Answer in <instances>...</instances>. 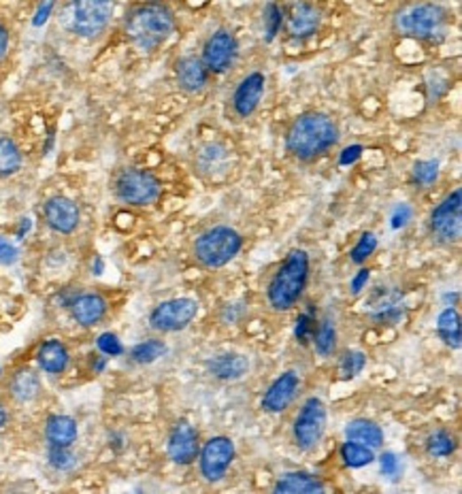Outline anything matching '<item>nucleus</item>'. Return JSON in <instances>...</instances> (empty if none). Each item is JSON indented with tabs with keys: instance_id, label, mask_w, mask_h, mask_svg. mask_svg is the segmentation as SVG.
<instances>
[{
	"instance_id": "obj_1",
	"label": "nucleus",
	"mask_w": 462,
	"mask_h": 494,
	"mask_svg": "<svg viewBox=\"0 0 462 494\" xmlns=\"http://www.w3.org/2000/svg\"><path fill=\"white\" fill-rule=\"evenodd\" d=\"M341 139L337 122L322 111H305L296 115L286 130V152L299 162H316Z\"/></svg>"
},
{
	"instance_id": "obj_2",
	"label": "nucleus",
	"mask_w": 462,
	"mask_h": 494,
	"mask_svg": "<svg viewBox=\"0 0 462 494\" xmlns=\"http://www.w3.org/2000/svg\"><path fill=\"white\" fill-rule=\"evenodd\" d=\"M124 33L135 47L153 51L162 47L175 33V13L162 0H145L129 9L124 18Z\"/></svg>"
},
{
	"instance_id": "obj_3",
	"label": "nucleus",
	"mask_w": 462,
	"mask_h": 494,
	"mask_svg": "<svg viewBox=\"0 0 462 494\" xmlns=\"http://www.w3.org/2000/svg\"><path fill=\"white\" fill-rule=\"evenodd\" d=\"M307 281H309V254L305 249H292L267 286L270 310L279 313L294 310L302 299Z\"/></svg>"
},
{
	"instance_id": "obj_4",
	"label": "nucleus",
	"mask_w": 462,
	"mask_h": 494,
	"mask_svg": "<svg viewBox=\"0 0 462 494\" xmlns=\"http://www.w3.org/2000/svg\"><path fill=\"white\" fill-rule=\"evenodd\" d=\"M450 24L448 9L439 3H407L396 9L392 18V28L401 36L418 41H441Z\"/></svg>"
},
{
	"instance_id": "obj_5",
	"label": "nucleus",
	"mask_w": 462,
	"mask_h": 494,
	"mask_svg": "<svg viewBox=\"0 0 462 494\" xmlns=\"http://www.w3.org/2000/svg\"><path fill=\"white\" fill-rule=\"evenodd\" d=\"M114 12L115 0H67L58 20L67 33L94 39L107 30Z\"/></svg>"
},
{
	"instance_id": "obj_6",
	"label": "nucleus",
	"mask_w": 462,
	"mask_h": 494,
	"mask_svg": "<svg viewBox=\"0 0 462 494\" xmlns=\"http://www.w3.org/2000/svg\"><path fill=\"white\" fill-rule=\"evenodd\" d=\"M243 247V237L231 226H211L196 237L192 256L200 267L222 269L239 256Z\"/></svg>"
},
{
	"instance_id": "obj_7",
	"label": "nucleus",
	"mask_w": 462,
	"mask_h": 494,
	"mask_svg": "<svg viewBox=\"0 0 462 494\" xmlns=\"http://www.w3.org/2000/svg\"><path fill=\"white\" fill-rule=\"evenodd\" d=\"M114 194L118 196V200L126 205L147 207L161 199L162 185L161 179L153 173L145 171V169L126 167L115 175Z\"/></svg>"
},
{
	"instance_id": "obj_8",
	"label": "nucleus",
	"mask_w": 462,
	"mask_h": 494,
	"mask_svg": "<svg viewBox=\"0 0 462 494\" xmlns=\"http://www.w3.org/2000/svg\"><path fill=\"white\" fill-rule=\"evenodd\" d=\"M328 412L320 396H309L302 403L294 422H292V439L302 451L316 450L326 435Z\"/></svg>"
},
{
	"instance_id": "obj_9",
	"label": "nucleus",
	"mask_w": 462,
	"mask_h": 494,
	"mask_svg": "<svg viewBox=\"0 0 462 494\" xmlns=\"http://www.w3.org/2000/svg\"><path fill=\"white\" fill-rule=\"evenodd\" d=\"M428 232L435 243L439 246H454L460 241L462 235V190L456 188L454 192L445 196L441 203L430 211Z\"/></svg>"
},
{
	"instance_id": "obj_10",
	"label": "nucleus",
	"mask_w": 462,
	"mask_h": 494,
	"mask_svg": "<svg viewBox=\"0 0 462 494\" xmlns=\"http://www.w3.org/2000/svg\"><path fill=\"white\" fill-rule=\"evenodd\" d=\"M199 316V302L188 296L162 301L150 313V326L158 333H179L188 328Z\"/></svg>"
},
{
	"instance_id": "obj_11",
	"label": "nucleus",
	"mask_w": 462,
	"mask_h": 494,
	"mask_svg": "<svg viewBox=\"0 0 462 494\" xmlns=\"http://www.w3.org/2000/svg\"><path fill=\"white\" fill-rule=\"evenodd\" d=\"M196 460H199L200 475H203L207 482L215 483L224 480L232 460H235V443H232L231 437H224V435L211 437L200 445L199 459Z\"/></svg>"
},
{
	"instance_id": "obj_12",
	"label": "nucleus",
	"mask_w": 462,
	"mask_h": 494,
	"mask_svg": "<svg viewBox=\"0 0 462 494\" xmlns=\"http://www.w3.org/2000/svg\"><path fill=\"white\" fill-rule=\"evenodd\" d=\"M237 56L239 43L235 35H232L231 30L220 28L205 41L203 58H200V60H203L207 71L214 73V75H222V73H226L228 68L235 65Z\"/></svg>"
},
{
	"instance_id": "obj_13",
	"label": "nucleus",
	"mask_w": 462,
	"mask_h": 494,
	"mask_svg": "<svg viewBox=\"0 0 462 494\" xmlns=\"http://www.w3.org/2000/svg\"><path fill=\"white\" fill-rule=\"evenodd\" d=\"M200 451V437L188 420H179L177 424L171 428L167 439V454L175 465L188 467L196 462Z\"/></svg>"
},
{
	"instance_id": "obj_14",
	"label": "nucleus",
	"mask_w": 462,
	"mask_h": 494,
	"mask_svg": "<svg viewBox=\"0 0 462 494\" xmlns=\"http://www.w3.org/2000/svg\"><path fill=\"white\" fill-rule=\"evenodd\" d=\"M43 220L58 235H73L82 222V211L68 196H51L43 203Z\"/></svg>"
},
{
	"instance_id": "obj_15",
	"label": "nucleus",
	"mask_w": 462,
	"mask_h": 494,
	"mask_svg": "<svg viewBox=\"0 0 462 494\" xmlns=\"http://www.w3.org/2000/svg\"><path fill=\"white\" fill-rule=\"evenodd\" d=\"M322 24V13L316 4L307 3V0H294L288 4L284 13V26L286 33L292 39H309L317 33Z\"/></svg>"
},
{
	"instance_id": "obj_16",
	"label": "nucleus",
	"mask_w": 462,
	"mask_h": 494,
	"mask_svg": "<svg viewBox=\"0 0 462 494\" xmlns=\"http://www.w3.org/2000/svg\"><path fill=\"white\" fill-rule=\"evenodd\" d=\"M403 292L398 288H388V286H377L373 290V294L369 296V301L364 302V307L369 310L371 320L377 324H392L401 322L403 320Z\"/></svg>"
},
{
	"instance_id": "obj_17",
	"label": "nucleus",
	"mask_w": 462,
	"mask_h": 494,
	"mask_svg": "<svg viewBox=\"0 0 462 494\" xmlns=\"http://www.w3.org/2000/svg\"><path fill=\"white\" fill-rule=\"evenodd\" d=\"M264 86H267V79L262 73L254 71L249 73L237 83L235 92H232V111L237 114V118L247 120L249 115H254V111L258 109L260 100H262Z\"/></svg>"
},
{
	"instance_id": "obj_18",
	"label": "nucleus",
	"mask_w": 462,
	"mask_h": 494,
	"mask_svg": "<svg viewBox=\"0 0 462 494\" xmlns=\"http://www.w3.org/2000/svg\"><path fill=\"white\" fill-rule=\"evenodd\" d=\"M299 390H301L299 373H296V371H286V373H281L278 380L269 386V390L264 392L260 405H262V409L267 413H281L292 405V401H294L296 395H299Z\"/></svg>"
},
{
	"instance_id": "obj_19",
	"label": "nucleus",
	"mask_w": 462,
	"mask_h": 494,
	"mask_svg": "<svg viewBox=\"0 0 462 494\" xmlns=\"http://www.w3.org/2000/svg\"><path fill=\"white\" fill-rule=\"evenodd\" d=\"M67 307L71 311L73 320L83 328H92L98 322H103V318L107 316L109 310L107 299L103 294H98V292H79V294L68 301Z\"/></svg>"
},
{
	"instance_id": "obj_20",
	"label": "nucleus",
	"mask_w": 462,
	"mask_h": 494,
	"mask_svg": "<svg viewBox=\"0 0 462 494\" xmlns=\"http://www.w3.org/2000/svg\"><path fill=\"white\" fill-rule=\"evenodd\" d=\"M211 73L207 71L203 60L196 56H184L179 58L175 65V77H177V86L188 94L200 92L207 83H209Z\"/></svg>"
},
{
	"instance_id": "obj_21",
	"label": "nucleus",
	"mask_w": 462,
	"mask_h": 494,
	"mask_svg": "<svg viewBox=\"0 0 462 494\" xmlns=\"http://www.w3.org/2000/svg\"><path fill=\"white\" fill-rule=\"evenodd\" d=\"M207 371L220 381H237L247 375L249 360L239 352H222L207 360Z\"/></svg>"
},
{
	"instance_id": "obj_22",
	"label": "nucleus",
	"mask_w": 462,
	"mask_h": 494,
	"mask_svg": "<svg viewBox=\"0 0 462 494\" xmlns=\"http://www.w3.org/2000/svg\"><path fill=\"white\" fill-rule=\"evenodd\" d=\"M41 377L36 371L28 369V366H22V369H15L12 377L7 381V392L12 396V401L20 403H33L36 396L41 395Z\"/></svg>"
},
{
	"instance_id": "obj_23",
	"label": "nucleus",
	"mask_w": 462,
	"mask_h": 494,
	"mask_svg": "<svg viewBox=\"0 0 462 494\" xmlns=\"http://www.w3.org/2000/svg\"><path fill=\"white\" fill-rule=\"evenodd\" d=\"M36 365L50 375H62L71 365V352L60 339H47L36 349Z\"/></svg>"
},
{
	"instance_id": "obj_24",
	"label": "nucleus",
	"mask_w": 462,
	"mask_h": 494,
	"mask_svg": "<svg viewBox=\"0 0 462 494\" xmlns=\"http://www.w3.org/2000/svg\"><path fill=\"white\" fill-rule=\"evenodd\" d=\"M273 492L278 494H317L324 492V482L320 477L302 471H290L278 477Z\"/></svg>"
},
{
	"instance_id": "obj_25",
	"label": "nucleus",
	"mask_w": 462,
	"mask_h": 494,
	"mask_svg": "<svg viewBox=\"0 0 462 494\" xmlns=\"http://www.w3.org/2000/svg\"><path fill=\"white\" fill-rule=\"evenodd\" d=\"M79 437L77 422L71 416H50L45 422V439L50 445L71 448Z\"/></svg>"
},
{
	"instance_id": "obj_26",
	"label": "nucleus",
	"mask_w": 462,
	"mask_h": 494,
	"mask_svg": "<svg viewBox=\"0 0 462 494\" xmlns=\"http://www.w3.org/2000/svg\"><path fill=\"white\" fill-rule=\"evenodd\" d=\"M345 437L349 441H358V443L369 445V448H381L384 445V430L373 420L356 418L345 427Z\"/></svg>"
},
{
	"instance_id": "obj_27",
	"label": "nucleus",
	"mask_w": 462,
	"mask_h": 494,
	"mask_svg": "<svg viewBox=\"0 0 462 494\" xmlns=\"http://www.w3.org/2000/svg\"><path fill=\"white\" fill-rule=\"evenodd\" d=\"M311 343L313 348H316V352L324 356V358H328V356L337 352V324H334V318L331 313H326V316H322L320 320H317Z\"/></svg>"
},
{
	"instance_id": "obj_28",
	"label": "nucleus",
	"mask_w": 462,
	"mask_h": 494,
	"mask_svg": "<svg viewBox=\"0 0 462 494\" xmlns=\"http://www.w3.org/2000/svg\"><path fill=\"white\" fill-rule=\"evenodd\" d=\"M437 334L448 348L458 349L462 334H460V316L454 307H448L439 313L437 318Z\"/></svg>"
},
{
	"instance_id": "obj_29",
	"label": "nucleus",
	"mask_w": 462,
	"mask_h": 494,
	"mask_svg": "<svg viewBox=\"0 0 462 494\" xmlns=\"http://www.w3.org/2000/svg\"><path fill=\"white\" fill-rule=\"evenodd\" d=\"M24 156L12 137H0V179L13 177L22 169Z\"/></svg>"
},
{
	"instance_id": "obj_30",
	"label": "nucleus",
	"mask_w": 462,
	"mask_h": 494,
	"mask_svg": "<svg viewBox=\"0 0 462 494\" xmlns=\"http://www.w3.org/2000/svg\"><path fill=\"white\" fill-rule=\"evenodd\" d=\"M339 454H341L343 465L349 467V469H360V467L375 462V450L369 448V445L358 443V441H345Z\"/></svg>"
},
{
	"instance_id": "obj_31",
	"label": "nucleus",
	"mask_w": 462,
	"mask_h": 494,
	"mask_svg": "<svg viewBox=\"0 0 462 494\" xmlns=\"http://www.w3.org/2000/svg\"><path fill=\"white\" fill-rule=\"evenodd\" d=\"M424 448H427L430 459H448L456 451V439L451 437L448 430L439 428L428 435L427 441H424Z\"/></svg>"
},
{
	"instance_id": "obj_32",
	"label": "nucleus",
	"mask_w": 462,
	"mask_h": 494,
	"mask_svg": "<svg viewBox=\"0 0 462 494\" xmlns=\"http://www.w3.org/2000/svg\"><path fill=\"white\" fill-rule=\"evenodd\" d=\"M164 354H167V343L161 341V339H145V341L137 343L130 349L132 363L137 365H152L158 358H162Z\"/></svg>"
},
{
	"instance_id": "obj_33",
	"label": "nucleus",
	"mask_w": 462,
	"mask_h": 494,
	"mask_svg": "<svg viewBox=\"0 0 462 494\" xmlns=\"http://www.w3.org/2000/svg\"><path fill=\"white\" fill-rule=\"evenodd\" d=\"M226 164V150L222 145H215V143H209L205 145L199 153V167L203 173H215L222 171Z\"/></svg>"
},
{
	"instance_id": "obj_34",
	"label": "nucleus",
	"mask_w": 462,
	"mask_h": 494,
	"mask_svg": "<svg viewBox=\"0 0 462 494\" xmlns=\"http://www.w3.org/2000/svg\"><path fill=\"white\" fill-rule=\"evenodd\" d=\"M366 366V356L358 349H345L339 358V375L341 380H354L356 375L363 373V369Z\"/></svg>"
},
{
	"instance_id": "obj_35",
	"label": "nucleus",
	"mask_w": 462,
	"mask_h": 494,
	"mask_svg": "<svg viewBox=\"0 0 462 494\" xmlns=\"http://www.w3.org/2000/svg\"><path fill=\"white\" fill-rule=\"evenodd\" d=\"M439 177V162L437 161H419L413 164L411 179L413 184L419 185V188H428L437 182Z\"/></svg>"
},
{
	"instance_id": "obj_36",
	"label": "nucleus",
	"mask_w": 462,
	"mask_h": 494,
	"mask_svg": "<svg viewBox=\"0 0 462 494\" xmlns=\"http://www.w3.org/2000/svg\"><path fill=\"white\" fill-rule=\"evenodd\" d=\"M316 324H317V318L313 316V310L309 305V311L301 313V316L296 318V326H294L296 341H299L301 345H309L313 331H316Z\"/></svg>"
},
{
	"instance_id": "obj_37",
	"label": "nucleus",
	"mask_w": 462,
	"mask_h": 494,
	"mask_svg": "<svg viewBox=\"0 0 462 494\" xmlns=\"http://www.w3.org/2000/svg\"><path fill=\"white\" fill-rule=\"evenodd\" d=\"M284 26V9L279 4L269 3L264 9V30H267V41H273L278 36L279 28Z\"/></svg>"
},
{
	"instance_id": "obj_38",
	"label": "nucleus",
	"mask_w": 462,
	"mask_h": 494,
	"mask_svg": "<svg viewBox=\"0 0 462 494\" xmlns=\"http://www.w3.org/2000/svg\"><path fill=\"white\" fill-rule=\"evenodd\" d=\"M375 249H377V237L373 232H364V235L358 239V243H356L349 256H352L356 264H363L364 260L375 252Z\"/></svg>"
},
{
	"instance_id": "obj_39",
	"label": "nucleus",
	"mask_w": 462,
	"mask_h": 494,
	"mask_svg": "<svg viewBox=\"0 0 462 494\" xmlns=\"http://www.w3.org/2000/svg\"><path fill=\"white\" fill-rule=\"evenodd\" d=\"M98 349L105 356H120L121 352H124V348H121L120 339L115 337L114 333L100 334V337H98Z\"/></svg>"
},
{
	"instance_id": "obj_40",
	"label": "nucleus",
	"mask_w": 462,
	"mask_h": 494,
	"mask_svg": "<svg viewBox=\"0 0 462 494\" xmlns=\"http://www.w3.org/2000/svg\"><path fill=\"white\" fill-rule=\"evenodd\" d=\"M50 460L51 465L58 469H68L73 465L71 448H58V445H50Z\"/></svg>"
},
{
	"instance_id": "obj_41",
	"label": "nucleus",
	"mask_w": 462,
	"mask_h": 494,
	"mask_svg": "<svg viewBox=\"0 0 462 494\" xmlns=\"http://www.w3.org/2000/svg\"><path fill=\"white\" fill-rule=\"evenodd\" d=\"M18 256H20L18 247H15L12 241L0 237V264H13L15 260H18Z\"/></svg>"
},
{
	"instance_id": "obj_42",
	"label": "nucleus",
	"mask_w": 462,
	"mask_h": 494,
	"mask_svg": "<svg viewBox=\"0 0 462 494\" xmlns=\"http://www.w3.org/2000/svg\"><path fill=\"white\" fill-rule=\"evenodd\" d=\"M380 469L388 477L396 475V473H398L396 454H392V451H384V454H381V459H380Z\"/></svg>"
},
{
	"instance_id": "obj_43",
	"label": "nucleus",
	"mask_w": 462,
	"mask_h": 494,
	"mask_svg": "<svg viewBox=\"0 0 462 494\" xmlns=\"http://www.w3.org/2000/svg\"><path fill=\"white\" fill-rule=\"evenodd\" d=\"M409 220H411V207L398 205L395 214H392V228H403Z\"/></svg>"
},
{
	"instance_id": "obj_44",
	"label": "nucleus",
	"mask_w": 462,
	"mask_h": 494,
	"mask_svg": "<svg viewBox=\"0 0 462 494\" xmlns=\"http://www.w3.org/2000/svg\"><path fill=\"white\" fill-rule=\"evenodd\" d=\"M9 47H12V33H9L7 24L0 22V62L7 58Z\"/></svg>"
},
{
	"instance_id": "obj_45",
	"label": "nucleus",
	"mask_w": 462,
	"mask_h": 494,
	"mask_svg": "<svg viewBox=\"0 0 462 494\" xmlns=\"http://www.w3.org/2000/svg\"><path fill=\"white\" fill-rule=\"evenodd\" d=\"M369 275H371L369 269H360L358 273H356V278L352 279V292H354V294H360V292L364 290L366 281H369Z\"/></svg>"
},
{
	"instance_id": "obj_46",
	"label": "nucleus",
	"mask_w": 462,
	"mask_h": 494,
	"mask_svg": "<svg viewBox=\"0 0 462 494\" xmlns=\"http://www.w3.org/2000/svg\"><path fill=\"white\" fill-rule=\"evenodd\" d=\"M51 9H54V0H43V4L39 7V12L35 15V26H41L47 22V15L51 13Z\"/></svg>"
},
{
	"instance_id": "obj_47",
	"label": "nucleus",
	"mask_w": 462,
	"mask_h": 494,
	"mask_svg": "<svg viewBox=\"0 0 462 494\" xmlns=\"http://www.w3.org/2000/svg\"><path fill=\"white\" fill-rule=\"evenodd\" d=\"M360 152H363V147L360 145H352L348 147V150H343L341 153V164H352L360 158Z\"/></svg>"
},
{
	"instance_id": "obj_48",
	"label": "nucleus",
	"mask_w": 462,
	"mask_h": 494,
	"mask_svg": "<svg viewBox=\"0 0 462 494\" xmlns=\"http://www.w3.org/2000/svg\"><path fill=\"white\" fill-rule=\"evenodd\" d=\"M9 418H12V413H9V405L7 401H4L3 396H0V430L9 424Z\"/></svg>"
}]
</instances>
